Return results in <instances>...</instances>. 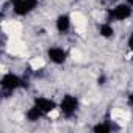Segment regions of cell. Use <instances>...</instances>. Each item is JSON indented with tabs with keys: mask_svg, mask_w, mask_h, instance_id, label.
Here are the masks:
<instances>
[{
	"mask_svg": "<svg viewBox=\"0 0 133 133\" xmlns=\"http://www.w3.org/2000/svg\"><path fill=\"white\" fill-rule=\"evenodd\" d=\"M127 2H128V3H130V5H133V0H127Z\"/></svg>",
	"mask_w": 133,
	"mask_h": 133,
	"instance_id": "7c38bea8",
	"label": "cell"
},
{
	"mask_svg": "<svg viewBox=\"0 0 133 133\" xmlns=\"http://www.w3.org/2000/svg\"><path fill=\"white\" fill-rule=\"evenodd\" d=\"M128 47L133 50V33H131V36H130V39H128Z\"/></svg>",
	"mask_w": 133,
	"mask_h": 133,
	"instance_id": "8fae6325",
	"label": "cell"
},
{
	"mask_svg": "<svg viewBox=\"0 0 133 133\" xmlns=\"http://www.w3.org/2000/svg\"><path fill=\"white\" fill-rule=\"evenodd\" d=\"M113 33H114V30H113V27H111V25L103 24V25L100 27V35H102V36L110 38V36H113Z\"/></svg>",
	"mask_w": 133,
	"mask_h": 133,
	"instance_id": "9c48e42d",
	"label": "cell"
},
{
	"mask_svg": "<svg viewBox=\"0 0 133 133\" xmlns=\"http://www.w3.org/2000/svg\"><path fill=\"white\" fill-rule=\"evenodd\" d=\"M69 25H71V21H69V17L68 16H59L58 17V21H56V28H58V31H68L69 30Z\"/></svg>",
	"mask_w": 133,
	"mask_h": 133,
	"instance_id": "52a82bcc",
	"label": "cell"
},
{
	"mask_svg": "<svg viewBox=\"0 0 133 133\" xmlns=\"http://www.w3.org/2000/svg\"><path fill=\"white\" fill-rule=\"evenodd\" d=\"M49 58H50V61H53V63H56V64L64 63V59H66V52H64L61 47H52V49H49Z\"/></svg>",
	"mask_w": 133,
	"mask_h": 133,
	"instance_id": "277c9868",
	"label": "cell"
},
{
	"mask_svg": "<svg viewBox=\"0 0 133 133\" xmlns=\"http://www.w3.org/2000/svg\"><path fill=\"white\" fill-rule=\"evenodd\" d=\"M130 14H131V8L127 6V5H119V6H116V8L111 11V16H113L116 21H124V19H127Z\"/></svg>",
	"mask_w": 133,
	"mask_h": 133,
	"instance_id": "3957f363",
	"label": "cell"
},
{
	"mask_svg": "<svg viewBox=\"0 0 133 133\" xmlns=\"http://www.w3.org/2000/svg\"><path fill=\"white\" fill-rule=\"evenodd\" d=\"M130 102H131V105H133V96H131V97H130Z\"/></svg>",
	"mask_w": 133,
	"mask_h": 133,
	"instance_id": "4fadbf2b",
	"label": "cell"
},
{
	"mask_svg": "<svg viewBox=\"0 0 133 133\" xmlns=\"http://www.w3.org/2000/svg\"><path fill=\"white\" fill-rule=\"evenodd\" d=\"M21 85V80L16 77V75H13V74H6L3 78H2V86L5 88V89H16L17 86Z\"/></svg>",
	"mask_w": 133,
	"mask_h": 133,
	"instance_id": "5b68a950",
	"label": "cell"
},
{
	"mask_svg": "<svg viewBox=\"0 0 133 133\" xmlns=\"http://www.w3.org/2000/svg\"><path fill=\"white\" fill-rule=\"evenodd\" d=\"M94 130H96V131H108L110 127H108V125H97Z\"/></svg>",
	"mask_w": 133,
	"mask_h": 133,
	"instance_id": "30bf717a",
	"label": "cell"
},
{
	"mask_svg": "<svg viewBox=\"0 0 133 133\" xmlns=\"http://www.w3.org/2000/svg\"><path fill=\"white\" fill-rule=\"evenodd\" d=\"M77 108V99L72 96H66L61 102V111L64 114H72Z\"/></svg>",
	"mask_w": 133,
	"mask_h": 133,
	"instance_id": "7a4b0ae2",
	"label": "cell"
},
{
	"mask_svg": "<svg viewBox=\"0 0 133 133\" xmlns=\"http://www.w3.org/2000/svg\"><path fill=\"white\" fill-rule=\"evenodd\" d=\"M13 5H14V11H16L17 14L24 16V14L30 13V11L38 5V0H14Z\"/></svg>",
	"mask_w": 133,
	"mask_h": 133,
	"instance_id": "6da1fadb",
	"label": "cell"
},
{
	"mask_svg": "<svg viewBox=\"0 0 133 133\" xmlns=\"http://www.w3.org/2000/svg\"><path fill=\"white\" fill-rule=\"evenodd\" d=\"M41 114H42V111L35 105L33 108H30L28 111H27V117L30 119V121H38L39 117H41Z\"/></svg>",
	"mask_w": 133,
	"mask_h": 133,
	"instance_id": "ba28073f",
	"label": "cell"
},
{
	"mask_svg": "<svg viewBox=\"0 0 133 133\" xmlns=\"http://www.w3.org/2000/svg\"><path fill=\"white\" fill-rule=\"evenodd\" d=\"M36 107H38L42 113H50V111L55 110V103H53L50 99H44V97L36 99Z\"/></svg>",
	"mask_w": 133,
	"mask_h": 133,
	"instance_id": "8992f818",
	"label": "cell"
}]
</instances>
